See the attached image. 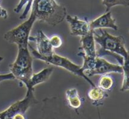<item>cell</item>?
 <instances>
[{
	"label": "cell",
	"mask_w": 129,
	"mask_h": 119,
	"mask_svg": "<svg viewBox=\"0 0 129 119\" xmlns=\"http://www.w3.org/2000/svg\"><path fill=\"white\" fill-rule=\"evenodd\" d=\"M94 30V39L95 43L101 46L98 51V56L110 55L114 57L117 61L123 65L124 59L127 57L128 51L125 48V41L123 36H114L103 29Z\"/></svg>",
	"instance_id": "obj_1"
},
{
	"label": "cell",
	"mask_w": 129,
	"mask_h": 119,
	"mask_svg": "<svg viewBox=\"0 0 129 119\" xmlns=\"http://www.w3.org/2000/svg\"><path fill=\"white\" fill-rule=\"evenodd\" d=\"M31 13L37 20L54 27L63 22L67 16V9L56 0H34Z\"/></svg>",
	"instance_id": "obj_2"
},
{
	"label": "cell",
	"mask_w": 129,
	"mask_h": 119,
	"mask_svg": "<svg viewBox=\"0 0 129 119\" xmlns=\"http://www.w3.org/2000/svg\"><path fill=\"white\" fill-rule=\"evenodd\" d=\"M33 59L31 52L28 48H18V52L16 60L10 65V72H12L18 79L25 84L26 87L33 75L32 68Z\"/></svg>",
	"instance_id": "obj_3"
},
{
	"label": "cell",
	"mask_w": 129,
	"mask_h": 119,
	"mask_svg": "<svg viewBox=\"0 0 129 119\" xmlns=\"http://www.w3.org/2000/svg\"><path fill=\"white\" fill-rule=\"evenodd\" d=\"M28 48H29L32 56L34 57H35L36 59L45 62L46 63L64 68L66 70L72 73V74H74L76 75H78V76L83 78L92 87L96 86L94 84V82L90 79H89L88 77L85 75V73H84V71L82 69V66H79V65H76L67 57H62V56L56 54L54 53H53L52 55L48 56V57H44V56L41 55L38 52V51L35 50L32 46H31L29 44H28Z\"/></svg>",
	"instance_id": "obj_4"
},
{
	"label": "cell",
	"mask_w": 129,
	"mask_h": 119,
	"mask_svg": "<svg viewBox=\"0 0 129 119\" xmlns=\"http://www.w3.org/2000/svg\"><path fill=\"white\" fill-rule=\"evenodd\" d=\"M36 20L35 16L31 13L25 21L4 34L5 40L9 43L16 44L18 48H28L31 30Z\"/></svg>",
	"instance_id": "obj_5"
},
{
	"label": "cell",
	"mask_w": 129,
	"mask_h": 119,
	"mask_svg": "<svg viewBox=\"0 0 129 119\" xmlns=\"http://www.w3.org/2000/svg\"><path fill=\"white\" fill-rule=\"evenodd\" d=\"M38 102L34 94V88H27L26 95L22 100L10 105L0 114V118H25V113L30 107Z\"/></svg>",
	"instance_id": "obj_6"
},
{
	"label": "cell",
	"mask_w": 129,
	"mask_h": 119,
	"mask_svg": "<svg viewBox=\"0 0 129 119\" xmlns=\"http://www.w3.org/2000/svg\"><path fill=\"white\" fill-rule=\"evenodd\" d=\"M123 66L121 65L110 63L105 59L101 58V57H98L96 68L94 70L87 71L84 73L88 77H90L94 75L109 74L110 73L123 74Z\"/></svg>",
	"instance_id": "obj_7"
},
{
	"label": "cell",
	"mask_w": 129,
	"mask_h": 119,
	"mask_svg": "<svg viewBox=\"0 0 129 119\" xmlns=\"http://www.w3.org/2000/svg\"><path fill=\"white\" fill-rule=\"evenodd\" d=\"M66 20L70 26L71 34L73 36L83 37L92 30L89 23L87 21L81 20L76 16H71L70 15H67Z\"/></svg>",
	"instance_id": "obj_8"
},
{
	"label": "cell",
	"mask_w": 129,
	"mask_h": 119,
	"mask_svg": "<svg viewBox=\"0 0 129 119\" xmlns=\"http://www.w3.org/2000/svg\"><path fill=\"white\" fill-rule=\"evenodd\" d=\"M29 41L36 42V50L41 55L48 57L54 53V48L50 43V38L47 36L42 30H38L34 37H30Z\"/></svg>",
	"instance_id": "obj_9"
},
{
	"label": "cell",
	"mask_w": 129,
	"mask_h": 119,
	"mask_svg": "<svg viewBox=\"0 0 129 119\" xmlns=\"http://www.w3.org/2000/svg\"><path fill=\"white\" fill-rule=\"evenodd\" d=\"M90 28L93 30L103 28H111L117 30L118 27L116 23V19H114L112 16L111 12H105L94 20L89 23Z\"/></svg>",
	"instance_id": "obj_10"
},
{
	"label": "cell",
	"mask_w": 129,
	"mask_h": 119,
	"mask_svg": "<svg viewBox=\"0 0 129 119\" xmlns=\"http://www.w3.org/2000/svg\"><path fill=\"white\" fill-rule=\"evenodd\" d=\"M81 46L79 50L88 57H98V51L95 48V41L94 39V30H92L87 35L81 37Z\"/></svg>",
	"instance_id": "obj_11"
},
{
	"label": "cell",
	"mask_w": 129,
	"mask_h": 119,
	"mask_svg": "<svg viewBox=\"0 0 129 119\" xmlns=\"http://www.w3.org/2000/svg\"><path fill=\"white\" fill-rule=\"evenodd\" d=\"M53 70L52 68H46L37 74H33L26 88H34L36 86L48 81L52 74Z\"/></svg>",
	"instance_id": "obj_12"
},
{
	"label": "cell",
	"mask_w": 129,
	"mask_h": 119,
	"mask_svg": "<svg viewBox=\"0 0 129 119\" xmlns=\"http://www.w3.org/2000/svg\"><path fill=\"white\" fill-rule=\"evenodd\" d=\"M66 99L69 107L73 109H78L83 104V99L76 88H70L65 91Z\"/></svg>",
	"instance_id": "obj_13"
},
{
	"label": "cell",
	"mask_w": 129,
	"mask_h": 119,
	"mask_svg": "<svg viewBox=\"0 0 129 119\" xmlns=\"http://www.w3.org/2000/svg\"><path fill=\"white\" fill-rule=\"evenodd\" d=\"M88 97L92 102V104L96 106L102 104V101L106 99L109 95L107 92L100 87H92L88 92Z\"/></svg>",
	"instance_id": "obj_14"
},
{
	"label": "cell",
	"mask_w": 129,
	"mask_h": 119,
	"mask_svg": "<svg viewBox=\"0 0 129 119\" xmlns=\"http://www.w3.org/2000/svg\"><path fill=\"white\" fill-rule=\"evenodd\" d=\"M34 1V0H19L17 6L14 9V12L15 13L18 14L21 12V10H22L23 8L25 7V10H24L22 14L21 15V16L19 17V19H21V20L26 19L28 13L32 9V4H33Z\"/></svg>",
	"instance_id": "obj_15"
},
{
	"label": "cell",
	"mask_w": 129,
	"mask_h": 119,
	"mask_svg": "<svg viewBox=\"0 0 129 119\" xmlns=\"http://www.w3.org/2000/svg\"><path fill=\"white\" fill-rule=\"evenodd\" d=\"M114 84V81L112 77L109 74H104L101 75V77L99 80L98 86L105 91H111L113 88Z\"/></svg>",
	"instance_id": "obj_16"
},
{
	"label": "cell",
	"mask_w": 129,
	"mask_h": 119,
	"mask_svg": "<svg viewBox=\"0 0 129 119\" xmlns=\"http://www.w3.org/2000/svg\"><path fill=\"white\" fill-rule=\"evenodd\" d=\"M123 66V80L120 91H126L129 90V64L126 60H124Z\"/></svg>",
	"instance_id": "obj_17"
},
{
	"label": "cell",
	"mask_w": 129,
	"mask_h": 119,
	"mask_svg": "<svg viewBox=\"0 0 129 119\" xmlns=\"http://www.w3.org/2000/svg\"><path fill=\"white\" fill-rule=\"evenodd\" d=\"M103 5L105 7V13L109 12L112 7L116 5L128 7L129 0H103Z\"/></svg>",
	"instance_id": "obj_18"
},
{
	"label": "cell",
	"mask_w": 129,
	"mask_h": 119,
	"mask_svg": "<svg viewBox=\"0 0 129 119\" xmlns=\"http://www.w3.org/2000/svg\"><path fill=\"white\" fill-rule=\"evenodd\" d=\"M50 43H51L53 48H59L63 44L61 38L60 36L57 35H53L50 38Z\"/></svg>",
	"instance_id": "obj_19"
},
{
	"label": "cell",
	"mask_w": 129,
	"mask_h": 119,
	"mask_svg": "<svg viewBox=\"0 0 129 119\" xmlns=\"http://www.w3.org/2000/svg\"><path fill=\"white\" fill-rule=\"evenodd\" d=\"M15 79H16V77H15V76L14 75V74H12V72H10L9 74H5V75L2 74L1 75V81L2 82L3 81H4V80H12Z\"/></svg>",
	"instance_id": "obj_20"
},
{
	"label": "cell",
	"mask_w": 129,
	"mask_h": 119,
	"mask_svg": "<svg viewBox=\"0 0 129 119\" xmlns=\"http://www.w3.org/2000/svg\"><path fill=\"white\" fill-rule=\"evenodd\" d=\"M1 16L4 19H7L8 18V13L5 9H3L2 7H1Z\"/></svg>",
	"instance_id": "obj_21"
},
{
	"label": "cell",
	"mask_w": 129,
	"mask_h": 119,
	"mask_svg": "<svg viewBox=\"0 0 129 119\" xmlns=\"http://www.w3.org/2000/svg\"><path fill=\"white\" fill-rule=\"evenodd\" d=\"M124 60H126V61H127L128 63V64H129V51H128V55L127 57L125 58V59H124Z\"/></svg>",
	"instance_id": "obj_22"
}]
</instances>
